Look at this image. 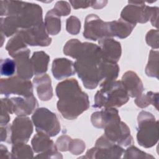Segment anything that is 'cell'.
<instances>
[{
  "instance_id": "6da1fadb",
  "label": "cell",
  "mask_w": 159,
  "mask_h": 159,
  "mask_svg": "<svg viewBox=\"0 0 159 159\" xmlns=\"http://www.w3.org/2000/svg\"><path fill=\"white\" fill-rule=\"evenodd\" d=\"M59 100L57 109L61 116L68 119H76L89 107L87 94L82 91L76 79H68L59 83L56 87Z\"/></svg>"
},
{
  "instance_id": "7a4b0ae2",
  "label": "cell",
  "mask_w": 159,
  "mask_h": 159,
  "mask_svg": "<svg viewBox=\"0 0 159 159\" xmlns=\"http://www.w3.org/2000/svg\"><path fill=\"white\" fill-rule=\"evenodd\" d=\"M74 66L85 88L93 89L101 81L100 68L104 59L100 47L96 44L82 43Z\"/></svg>"
},
{
  "instance_id": "3957f363",
  "label": "cell",
  "mask_w": 159,
  "mask_h": 159,
  "mask_svg": "<svg viewBox=\"0 0 159 159\" xmlns=\"http://www.w3.org/2000/svg\"><path fill=\"white\" fill-rule=\"evenodd\" d=\"M101 89L94 96V107H118L129 99L128 93L121 81L101 83Z\"/></svg>"
},
{
  "instance_id": "277c9868",
  "label": "cell",
  "mask_w": 159,
  "mask_h": 159,
  "mask_svg": "<svg viewBox=\"0 0 159 159\" xmlns=\"http://www.w3.org/2000/svg\"><path fill=\"white\" fill-rule=\"evenodd\" d=\"M158 122L154 116L147 111H142L138 116L137 139L139 144L145 148L155 145L158 140Z\"/></svg>"
},
{
  "instance_id": "5b68a950",
  "label": "cell",
  "mask_w": 159,
  "mask_h": 159,
  "mask_svg": "<svg viewBox=\"0 0 159 159\" xmlns=\"http://www.w3.org/2000/svg\"><path fill=\"white\" fill-rule=\"evenodd\" d=\"M32 120L37 132L54 137L60 131V123L57 116L47 108L37 109L32 116Z\"/></svg>"
},
{
  "instance_id": "8992f818",
  "label": "cell",
  "mask_w": 159,
  "mask_h": 159,
  "mask_svg": "<svg viewBox=\"0 0 159 159\" xmlns=\"http://www.w3.org/2000/svg\"><path fill=\"white\" fill-rule=\"evenodd\" d=\"M104 136L111 142L119 145L129 146L133 143L130 129L120 117L111 120L104 127Z\"/></svg>"
},
{
  "instance_id": "52a82bcc",
  "label": "cell",
  "mask_w": 159,
  "mask_h": 159,
  "mask_svg": "<svg viewBox=\"0 0 159 159\" xmlns=\"http://www.w3.org/2000/svg\"><path fill=\"white\" fill-rule=\"evenodd\" d=\"M124 150L119 145L109 141L104 135L96 142L95 147L88 150L84 158H119Z\"/></svg>"
},
{
  "instance_id": "ba28073f",
  "label": "cell",
  "mask_w": 159,
  "mask_h": 159,
  "mask_svg": "<svg viewBox=\"0 0 159 159\" xmlns=\"http://www.w3.org/2000/svg\"><path fill=\"white\" fill-rule=\"evenodd\" d=\"M129 4L125 6L120 14V19L133 24L145 23L151 19L157 7H149L143 1H129Z\"/></svg>"
},
{
  "instance_id": "9c48e42d",
  "label": "cell",
  "mask_w": 159,
  "mask_h": 159,
  "mask_svg": "<svg viewBox=\"0 0 159 159\" xmlns=\"http://www.w3.org/2000/svg\"><path fill=\"white\" fill-rule=\"evenodd\" d=\"M1 93L5 96L17 94L25 98L33 96V86L30 81L19 76L2 78L0 84Z\"/></svg>"
},
{
  "instance_id": "30bf717a",
  "label": "cell",
  "mask_w": 159,
  "mask_h": 159,
  "mask_svg": "<svg viewBox=\"0 0 159 159\" xmlns=\"http://www.w3.org/2000/svg\"><path fill=\"white\" fill-rule=\"evenodd\" d=\"M33 132V125L29 117L19 116L9 125L7 142L12 144L27 143Z\"/></svg>"
},
{
  "instance_id": "8fae6325",
  "label": "cell",
  "mask_w": 159,
  "mask_h": 159,
  "mask_svg": "<svg viewBox=\"0 0 159 159\" xmlns=\"http://www.w3.org/2000/svg\"><path fill=\"white\" fill-rule=\"evenodd\" d=\"M15 16L21 29H29L43 22L42 9L37 4L24 2L21 9Z\"/></svg>"
},
{
  "instance_id": "7c38bea8",
  "label": "cell",
  "mask_w": 159,
  "mask_h": 159,
  "mask_svg": "<svg viewBox=\"0 0 159 159\" xmlns=\"http://www.w3.org/2000/svg\"><path fill=\"white\" fill-rule=\"evenodd\" d=\"M17 32L20 34L25 43L31 46L46 47L52 42L43 22L29 29H20Z\"/></svg>"
},
{
  "instance_id": "4fadbf2b",
  "label": "cell",
  "mask_w": 159,
  "mask_h": 159,
  "mask_svg": "<svg viewBox=\"0 0 159 159\" xmlns=\"http://www.w3.org/2000/svg\"><path fill=\"white\" fill-rule=\"evenodd\" d=\"M83 36L94 41L109 37L107 22H104L96 14H89L85 19Z\"/></svg>"
},
{
  "instance_id": "5bb4252c",
  "label": "cell",
  "mask_w": 159,
  "mask_h": 159,
  "mask_svg": "<svg viewBox=\"0 0 159 159\" xmlns=\"http://www.w3.org/2000/svg\"><path fill=\"white\" fill-rule=\"evenodd\" d=\"M99 45L104 60L117 63L121 56L120 43L111 37H104L99 40Z\"/></svg>"
},
{
  "instance_id": "9a60e30c",
  "label": "cell",
  "mask_w": 159,
  "mask_h": 159,
  "mask_svg": "<svg viewBox=\"0 0 159 159\" xmlns=\"http://www.w3.org/2000/svg\"><path fill=\"white\" fill-rule=\"evenodd\" d=\"M10 100L12 114L14 113L18 116L30 114L38 106L37 101L34 96L28 98H11Z\"/></svg>"
},
{
  "instance_id": "2e32d148",
  "label": "cell",
  "mask_w": 159,
  "mask_h": 159,
  "mask_svg": "<svg viewBox=\"0 0 159 159\" xmlns=\"http://www.w3.org/2000/svg\"><path fill=\"white\" fill-rule=\"evenodd\" d=\"M128 93L131 98L138 97L143 91V83L137 75L132 71L125 72L121 81Z\"/></svg>"
},
{
  "instance_id": "e0dca14e",
  "label": "cell",
  "mask_w": 159,
  "mask_h": 159,
  "mask_svg": "<svg viewBox=\"0 0 159 159\" xmlns=\"http://www.w3.org/2000/svg\"><path fill=\"white\" fill-rule=\"evenodd\" d=\"M30 53V51L28 48L18 54L14 58L17 76L25 80L30 79L34 75L31 61L29 59Z\"/></svg>"
},
{
  "instance_id": "ac0fdd59",
  "label": "cell",
  "mask_w": 159,
  "mask_h": 159,
  "mask_svg": "<svg viewBox=\"0 0 159 159\" xmlns=\"http://www.w3.org/2000/svg\"><path fill=\"white\" fill-rule=\"evenodd\" d=\"M52 71L57 80H61L72 76L76 73L73 62L64 58H56L53 60Z\"/></svg>"
},
{
  "instance_id": "d6986e66",
  "label": "cell",
  "mask_w": 159,
  "mask_h": 159,
  "mask_svg": "<svg viewBox=\"0 0 159 159\" xmlns=\"http://www.w3.org/2000/svg\"><path fill=\"white\" fill-rule=\"evenodd\" d=\"M107 26L109 37H117L120 39H124L130 34L135 24L119 19L117 20L107 22Z\"/></svg>"
},
{
  "instance_id": "ffe728a7",
  "label": "cell",
  "mask_w": 159,
  "mask_h": 159,
  "mask_svg": "<svg viewBox=\"0 0 159 159\" xmlns=\"http://www.w3.org/2000/svg\"><path fill=\"white\" fill-rule=\"evenodd\" d=\"M34 83L35 84L39 98L42 101L50 100L53 96V89L50 76L43 74L34 78Z\"/></svg>"
},
{
  "instance_id": "44dd1931",
  "label": "cell",
  "mask_w": 159,
  "mask_h": 159,
  "mask_svg": "<svg viewBox=\"0 0 159 159\" xmlns=\"http://www.w3.org/2000/svg\"><path fill=\"white\" fill-rule=\"evenodd\" d=\"M118 116H119L117 109L114 107H107L101 111L93 113L91 117V120L94 127L104 129L107 123Z\"/></svg>"
},
{
  "instance_id": "7402d4cb",
  "label": "cell",
  "mask_w": 159,
  "mask_h": 159,
  "mask_svg": "<svg viewBox=\"0 0 159 159\" xmlns=\"http://www.w3.org/2000/svg\"><path fill=\"white\" fill-rule=\"evenodd\" d=\"M31 143L34 151L36 153H44L57 149L53 140L49 138V136L42 132H37L34 136Z\"/></svg>"
},
{
  "instance_id": "603a6c76",
  "label": "cell",
  "mask_w": 159,
  "mask_h": 159,
  "mask_svg": "<svg viewBox=\"0 0 159 159\" xmlns=\"http://www.w3.org/2000/svg\"><path fill=\"white\" fill-rule=\"evenodd\" d=\"M49 60L50 57L44 52H34L30 58L34 74L37 76L45 74L47 71Z\"/></svg>"
},
{
  "instance_id": "cb8c5ba5",
  "label": "cell",
  "mask_w": 159,
  "mask_h": 159,
  "mask_svg": "<svg viewBox=\"0 0 159 159\" xmlns=\"http://www.w3.org/2000/svg\"><path fill=\"white\" fill-rule=\"evenodd\" d=\"M101 83L115 81L119 72V67L116 63L103 60L100 68Z\"/></svg>"
},
{
  "instance_id": "d4e9b609",
  "label": "cell",
  "mask_w": 159,
  "mask_h": 159,
  "mask_svg": "<svg viewBox=\"0 0 159 159\" xmlns=\"http://www.w3.org/2000/svg\"><path fill=\"white\" fill-rule=\"evenodd\" d=\"M44 24L48 34L55 35L60 32L61 29L60 16L53 9L47 13Z\"/></svg>"
},
{
  "instance_id": "484cf974",
  "label": "cell",
  "mask_w": 159,
  "mask_h": 159,
  "mask_svg": "<svg viewBox=\"0 0 159 159\" xmlns=\"http://www.w3.org/2000/svg\"><path fill=\"white\" fill-rule=\"evenodd\" d=\"M26 45L27 44L25 43L20 34L17 32L15 36L8 41L6 49L8 52L9 55L13 58H15L16 56L22 52L28 49Z\"/></svg>"
},
{
  "instance_id": "4316f807",
  "label": "cell",
  "mask_w": 159,
  "mask_h": 159,
  "mask_svg": "<svg viewBox=\"0 0 159 159\" xmlns=\"http://www.w3.org/2000/svg\"><path fill=\"white\" fill-rule=\"evenodd\" d=\"M19 25L17 18L15 16H7L6 18L1 19V34L9 37L18 32Z\"/></svg>"
},
{
  "instance_id": "83f0119b",
  "label": "cell",
  "mask_w": 159,
  "mask_h": 159,
  "mask_svg": "<svg viewBox=\"0 0 159 159\" xmlns=\"http://www.w3.org/2000/svg\"><path fill=\"white\" fill-rule=\"evenodd\" d=\"M24 2L15 1H1V16H16L23 6Z\"/></svg>"
},
{
  "instance_id": "f1b7e54d",
  "label": "cell",
  "mask_w": 159,
  "mask_h": 159,
  "mask_svg": "<svg viewBox=\"0 0 159 159\" xmlns=\"http://www.w3.org/2000/svg\"><path fill=\"white\" fill-rule=\"evenodd\" d=\"M135 102L138 107L141 108L146 107L150 104H152L158 109V93L150 91L146 94H141L135 99Z\"/></svg>"
},
{
  "instance_id": "f546056e",
  "label": "cell",
  "mask_w": 159,
  "mask_h": 159,
  "mask_svg": "<svg viewBox=\"0 0 159 159\" xmlns=\"http://www.w3.org/2000/svg\"><path fill=\"white\" fill-rule=\"evenodd\" d=\"M11 154L12 158H30L34 153L29 145L25 143H19L13 144Z\"/></svg>"
},
{
  "instance_id": "4dcf8cb0",
  "label": "cell",
  "mask_w": 159,
  "mask_h": 159,
  "mask_svg": "<svg viewBox=\"0 0 159 159\" xmlns=\"http://www.w3.org/2000/svg\"><path fill=\"white\" fill-rule=\"evenodd\" d=\"M158 51L151 50L149 55L148 62L145 68L147 76L158 78Z\"/></svg>"
},
{
  "instance_id": "1f68e13d",
  "label": "cell",
  "mask_w": 159,
  "mask_h": 159,
  "mask_svg": "<svg viewBox=\"0 0 159 159\" xmlns=\"http://www.w3.org/2000/svg\"><path fill=\"white\" fill-rule=\"evenodd\" d=\"M81 42L78 39H71L68 40L64 46L63 52L66 55L76 58L80 49Z\"/></svg>"
},
{
  "instance_id": "d6a6232c",
  "label": "cell",
  "mask_w": 159,
  "mask_h": 159,
  "mask_svg": "<svg viewBox=\"0 0 159 159\" xmlns=\"http://www.w3.org/2000/svg\"><path fill=\"white\" fill-rule=\"evenodd\" d=\"M16 70V63L14 60L10 58L1 60V75L4 76H12Z\"/></svg>"
},
{
  "instance_id": "836d02e7",
  "label": "cell",
  "mask_w": 159,
  "mask_h": 159,
  "mask_svg": "<svg viewBox=\"0 0 159 159\" xmlns=\"http://www.w3.org/2000/svg\"><path fill=\"white\" fill-rule=\"evenodd\" d=\"M124 158H153L154 157L134 146H130L124 152Z\"/></svg>"
},
{
  "instance_id": "e575fe53",
  "label": "cell",
  "mask_w": 159,
  "mask_h": 159,
  "mask_svg": "<svg viewBox=\"0 0 159 159\" xmlns=\"http://www.w3.org/2000/svg\"><path fill=\"white\" fill-rule=\"evenodd\" d=\"M81 22L78 18L71 16L66 20V29L67 32L72 35H76L80 31Z\"/></svg>"
},
{
  "instance_id": "d590c367",
  "label": "cell",
  "mask_w": 159,
  "mask_h": 159,
  "mask_svg": "<svg viewBox=\"0 0 159 159\" xmlns=\"http://www.w3.org/2000/svg\"><path fill=\"white\" fill-rule=\"evenodd\" d=\"M85 147V143L83 140L80 139H71L69 145L68 150L73 155H80L84 152Z\"/></svg>"
},
{
  "instance_id": "8d00e7d4",
  "label": "cell",
  "mask_w": 159,
  "mask_h": 159,
  "mask_svg": "<svg viewBox=\"0 0 159 159\" xmlns=\"http://www.w3.org/2000/svg\"><path fill=\"white\" fill-rule=\"evenodd\" d=\"M53 9L60 16H68L71 12L70 6L67 2L63 1H58L55 4Z\"/></svg>"
},
{
  "instance_id": "74e56055",
  "label": "cell",
  "mask_w": 159,
  "mask_h": 159,
  "mask_svg": "<svg viewBox=\"0 0 159 159\" xmlns=\"http://www.w3.org/2000/svg\"><path fill=\"white\" fill-rule=\"evenodd\" d=\"M158 30L152 29L146 35V42L148 45L154 48H158Z\"/></svg>"
},
{
  "instance_id": "f35d334b",
  "label": "cell",
  "mask_w": 159,
  "mask_h": 159,
  "mask_svg": "<svg viewBox=\"0 0 159 159\" xmlns=\"http://www.w3.org/2000/svg\"><path fill=\"white\" fill-rule=\"evenodd\" d=\"M71 139L67 135H61L60 137L55 143V145L58 150L62 152H66L68 150L69 145Z\"/></svg>"
},
{
  "instance_id": "ab89813d",
  "label": "cell",
  "mask_w": 159,
  "mask_h": 159,
  "mask_svg": "<svg viewBox=\"0 0 159 159\" xmlns=\"http://www.w3.org/2000/svg\"><path fill=\"white\" fill-rule=\"evenodd\" d=\"M36 157L42 158H62L63 156L60 153L58 152V149H55L47 152L42 153L40 155H37Z\"/></svg>"
},
{
  "instance_id": "60d3db41",
  "label": "cell",
  "mask_w": 159,
  "mask_h": 159,
  "mask_svg": "<svg viewBox=\"0 0 159 159\" xmlns=\"http://www.w3.org/2000/svg\"><path fill=\"white\" fill-rule=\"evenodd\" d=\"M10 113L4 106L1 104V126L6 125L10 120Z\"/></svg>"
},
{
  "instance_id": "b9f144b4",
  "label": "cell",
  "mask_w": 159,
  "mask_h": 159,
  "mask_svg": "<svg viewBox=\"0 0 159 159\" xmlns=\"http://www.w3.org/2000/svg\"><path fill=\"white\" fill-rule=\"evenodd\" d=\"M71 6L74 9L86 8L89 6H91V1H70Z\"/></svg>"
},
{
  "instance_id": "7bdbcfd3",
  "label": "cell",
  "mask_w": 159,
  "mask_h": 159,
  "mask_svg": "<svg viewBox=\"0 0 159 159\" xmlns=\"http://www.w3.org/2000/svg\"><path fill=\"white\" fill-rule=\"evenodd\" d=\"M9 138V125L1 126V141L7 142Z\"/></svg>"
},
{
  "instance_id": "ee69618b",
  "label": "cell",
  "mask_w": 159,
  "mask_h": 159,
  "mask_svg": "<svg viewBox=\"0 0 159 159\" xmlns=\"http://www.w3.org/2000/svg\"><path fill=\"white\" fill-rule=\"evenodd\" d=\"M1 158H12V154L9 152L6 147L3 145H1Z\"/></svg>"
}]
</instances>
